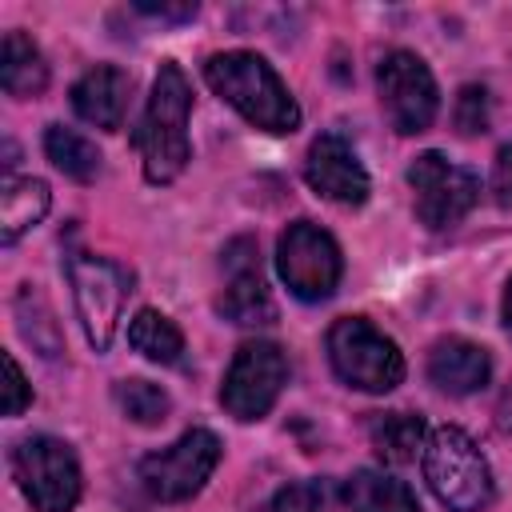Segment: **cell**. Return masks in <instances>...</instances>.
Listing matches in <instances>:
<instances>
[{
  "mask_svg": "<svg viewBox=\"0 0 512 512\" xmlns=\"http://www.w3.org/2000/svg\"><path fill=\"white\" fill-rule=\"evenodd\" d=\"M276 268L288 284L292 296L300 300H328L340 284L344 272V256L336 248V240L312 224V220H296L284 228L280 244H276Z\"/></svg>",
  "mask_w": 512,
  "mask_h": 512,
  "instance_id": "cell-8",
  "label": "cell"
},
{
  "mask_svg": "<svg viewBox=\"0 0 512 512\" xmlns=\"http://www.w3.org/2000/svg\"><path fill=\"white\" fill-rule=\"evenodd\" d=\"M424 480L448 512H484L496 496L492 468L468 432L444 424L424 440Z\"/></svg>",
  "mask_w": 512,
  "mask_h": 512,
  "instance_id": "cell-3",
  "label": "cell"
},
{
  "mask_svg": "<svg viewBox=\"0 0 512 512\" xmlns=\"http://www.w3.org/2000/svg\"><path fill=\"white\" fill-rule=\"evenodd\" d=\"M128 92H132V76L124 68L96 64L72 84V108L80 120H88L104 132H116L128 112Z\"/></svg>",
  "mask_w": 512,
  "mask_h": 512,
  "instance_id": "cell-14",
  "label": "cell"
},
{
  "mask_svg": "<svg viewBox=\"0 0 512 512\" xmlns=\"http://www.w3.org/2000/svg\"><path fill=\"white\" fill-rule=\"evenodd\" d=\"M4 376H8V384H4V416H20L32 404V384L24 380L16 356H4Z\"/></svg>",
  "mask_w": 512,
  "mask_h": 512,
  "instance_id": "cell-25",
  "label": "cell"
},
{
  "mask_svg": "<svg viewBox=\"0 0 512 512\" xmlns=\"http://www.w3.org/2000/svg\"><path fill=\"white\" fill-rule=\"evenodd\" d=\"M12 472L36 512H72L80 500L76 452L56 436H28L12 452Z\"/></svg>",
  "mask_w": 512,
  "mask_h": 512,
  "instance_id": "cell-7",
  "label": "cell"
},
{
  "mask_svg": "<svg viewBox=\"0 0 512 512\" xmlns=\"http://www.w3.org/2000/svg\"><path fill=\"white\" fill-rule=\"evenodd\" d=\"M452 124L460 136H476L488 128V92L480 84H464L452 108Z\"/></svg>",
  "mask_w": 512,
  "mask_h": 512,
  "instance_id": "cell-23",
  "label": "cell"
},
{
  "mask_svg": "<svg viewBox=\"0 0 512 512\" xmlns=\"http://www.w3.org/2000/svg\"><path fill=\"white\" fill-rule=\"evenodd\" d=\"M332 372L360 392H392L404 380L400 348L364 316H340L328 328Z\"/></svg>",
  "mask_w": 512,
  "mask_h": 512,
  "instance_id": "cell-4",
  "label": "cell"
},
{
  "mask_svg": "<svg viewBox=\"0 0 512 512\" xmlns=\"http://www.w3.org/2000/svg\"><path fill=\"white\" fill-rule=\"evenodd\" d=\"M116 400H120L124 416L136 420V424H160L172 412L168 392L160 384H152V380H120L116 384Z\"/></svg>",
  "mask_w": 512,
  "mask_h": 512,
  "instance_id": "cell-22",
  "label": "cell"
},
{
  "mask_svg": "<svg viewBox=\"0 0 512 512\" xmlns=\"http://www.w3.org/2000/svg\"><path fill=\"white\" fill-rule=\"evenodd\" d=\"M0 84L8 96L28 100L40 96L48 88V64L40 56V48L24 36V32H8L4 36V52H0Z\"/></svg>",
  "mask_w": 512,
  "mask_h": 512,
  "instance_id": "cell-18",
  "label": "cell"
},
{
  "mask_svg": "<svg viewBox=\"0 0 512 512\" xmlns=\"http://www.w3.org/2000/svg\"><path fill=\"white\" fill-rule=\"evenodd\" d=\"M136 12L144 16H156V20H192L196 16V4H136Z\"/></svg>",
  "mask_w": 512,
  "mask_h": 512,
  "instance_id": "cell-27",
  "label": "cell"
},
{
  "mask_svg": "<svg viewBox=\"0 0 512 512\" xmlns=\"http://www.w3.org/2000/svg\"><path fill=\"white\" fill-rule=\"evenodd\" d=\"M220 464V440L208 428H188L180 440H172L168 448L152 452L140 460L136 476L144 484V492L160 504H176L188 500L204 488V480L212 476V468Z\"/></svg>",
  "mask_w": 512,
  "mask_h": 512,
  "instance_id": "cell-6",
  "label": "cell"
},
{
  "mask_svg": "<svg viewBox=\"0 0 512 512\" xmlns=\"http://www.w3.org/2000/svg\"><path fill=\"white\" fill-rule=\"evenodd\" d=\"M496 424H500L504 432H512V384L504 388V396H500V404H496Z\"/></svg>",
  "mask_w": 512,
  "mask_h": 512,
  "instance_id": "cell-28",
  "label": "cell"
},
{
  "mask_svg": "<svg viewBox=\"0 0 512 512\" xmlns=\"http://www.w3.org/2000/svg\"><path fill=\"white\" fill-rule=\"evenodd\" d=\"M492 192L504 208H512V144L500 148L496 156V168H492Z\"/></svg>",
  "mask_w": 512,
  "mask_h": 512,
  "instance_id": "cell-26",
  "label": "cell"
},
{
  "mask_svg": "<svg viewBox=\"0 0 512 512\" xmlns=\"http://www.w3.org/2000/svg\"><path fill=\"white\" fill-rule=\"evenodd\" d=\"M224 292L216 300L220 316H228L232 324H272L276 320V304L272 292L264 284L260 272V256H256V240L240 236L224 248Z\"/></svg>",
  "mask_w": 512,
  "mask_h": 512,
  "instance_id": "cell-12",
  "label": "cell"
},
{
  "mask_svg": "<svg viewBox=\"0 0 512 512\" xmlns=\"http://www.w3.org/2000/svg\"><path fill=\"white\" fill-rule=\"evenodd\" d=\"M320 500H324V492H320L316 480H296V484L276 492L268 512H320Z\"/></svg>",
  "mask_w": 512,
  "mask_h": 512,
  "instance_id": "cell-24",
  "label": "cell"
},
{
  "mask_svg": "<svg viewBox=\"0 0 512 512\" xmlns=\"http://www.w3.org/2000/svg\"><path fill=\"white\" fill-rule=\"evenodd\" d=\"M376 84H380V104L388 112V124L400 136H416V132L432 128L436 108H440V92H436L428 64L416 52H404V48L388 52L380 60Z\"/></svg>",
  "mask_w": 512,
  "mask_h": 512,
  "instance_id": "cell-10",
  "label": "cell"
},
{
  "mask_svg": "<svg viewBox=\"0 0 512 512\" xmlns=\"http://www.w3.org/2000/svg\"><path fill=\"white\" fill-rule=\"evenodd\" d=\"M408 184L416 192V216L424 228L440 232V228H452L460 224L472 204L480 200V180L476 172L452 164L448 156L440 152H420L412 164H408Z\"/></svg>",
  "mask_w": 512,
  "mask_h": 512,
  "instance_id": "cell-9",
  "label": "cell"
},
{
  "mask_svg": "<svg viewBox=\"0 0 512 512\" xmlns=\"http://www.w3.org/2000/svg\"><path fill=\"white\" fill-rule=\"evenodd\" d=\"M48 204H52V192H48L44 180H36V176H8L4 192H0V240L16 244L28 228H36L44 220Z\"/></svg>",
  "mask_w": 512,
  "mask_h": 512,
  "instance_id": "cell-16",
  "label": "cell"
},
{
  "mask_svg": "<svg viewBox=\"0 0 512 512\" xmlns=\"http://www.w3.org/2000/svg\"><path fill=\"white\" fill-rule=\"evenodd\" d=\"M188 112H192V84L180 72V64L164 60L152 80V96L140 116V128L132 132L148 184H172L188 168V160H192Z\"/></svg>",
  "mask_w": 512,
  "mask_h": 512,
  "instance_id": "cell-1",
  "label": "cell"
},
{
  "mask_svg": "<svg viewBox=\"0 0 512 512\" xmlns=\"http://www.w3.org/2000/svg\"><path fill=\"white\" fill-rule=\"evenodd\" d=\"M204 80L220 100H228L248 124L264 132H296L300 128V108L284 80L272 72V64L256 52H216L204 64Z\"/></svg>",
  "mask_w": 512,
  "mask_h": 512,
  "instance_id": "cell-2",
  "label": "cell"
},
{
  "mask_svg": "<svg viewBox=\"0 0 512 512\" xmlns=\"http://www.w3.org/2000/svg\"><path fill=\"white\" fill-rule=\"evenodd\" d=\"M344 504L352 512H420L412 488L376 468L352 472V480L344 484Z\"/></svg>",
  "mask_w": 512,
  "mask_h": 512,
  "instance_id": "cell-17",
  "label": "cell"
},
{
  "mask_svg": "<svg viewBox=\"0 0 512 512\" xmlns=\"http://www.w3.org/2000/svg\"><path fill=\"white\" fill-rule=\"evenodd\" d=\"M368 440L384 464H408L424 448V420L412 412H376L368 420Z\"/></svg>",
  "mask_w": 512,
  "mask_h": 512,
  "instance_id": "cell-19",
  "label": "cell"
},
{
  "mask_svg": "<svg viewBox=\"0 0 512 512\" xmlns=\"http://www.w3.org/2000/svg\"><path fill=\"white\" fill-rule=\"evenodd\" d=\"M492 376V360L480 344L472 340H460V336H448L440 340L432 352H428V380L448 392V396H468L476 388H484Z\"/></svg>",
  "mask_w": 512,
  "mask_h": 512,
  "instance_id": "cell-15",
  "label": "cell"
},
{
  "mask_svg": "<svg viewBox=\"0 0 512 512\" xmlns=\"http://www.w3.org/2000/svg\"><path fill=\"white\" fill-rule=\"evenodd\" d=\"M44 152H48V160H52L64 176H72L76 184H92V180L100 176V152H96V144L84 140L80 132L64 128V124H48V132H44Z\"/></svg>",
  "mask_w": 512,
  "mask_h": 512,
  "instance_id": "cell-21",
  "label": "cell"
},
{
  "mask_svg": "<svg viewBox=\"0 0 512 512\" xmlns=\"http://www.w3.org/2000/svg\"><path fill=\"white\" fill-rule=\"evenodd\" d=\"M504 328H508V336H512V280H508V288H504Z\"/></svg>",
  "mask_w": 512,
  "mask_h": 512,
  "instance_id": "cell-29",
  "label": "cell"
},
{
  "mask_svg": "<svg viewBox=\"0 0 512 512\" xmlns=\"http://www.w3.org/2000/svg\"><path fill=\"white\" fill-rule=\"evenodd\" d=\"M304 180L312 192H320L332 204H364L368 200V172L360 164V156L352 152V144L336 132H324L308 144L304 156Z\"/></svg>",
  "mask_w": 512,
  "mask_h": 512,
  "instance_id": "cell-13",
  "label": "cell"
},
{
  "mask_svg": "<svg viewBox=\"0 0 512 512\" xmlns=\"http://www.w3.org/2000/svg\"><path fill=\"white\" fill-rule=\"evenodd\" d=\"M68 280H72V296H76V312L84 324V336L96 352H104L116 336L124 300L132 292V272L120 268L108 256H92V252H72L68 256Z\"/></svg>",
  "mask_w": 512,
  "mask_h": 512,
  "instance_id": "cell-5",
  "label": "cell"
},
{
  "mask_svg": "<svg viewBox=\"0 0 512 512\" xmlns=\"http://www.w3.org/2000/svg\"><path fill=\"white\" fill-rule=\"evenodd\" d=\"M128 344H132L140 356L156 360V364H180V356H184V336H180V328H176L168 316H160L156 308H140V312L128 320Z\"/></svg>",
  "mask_w": 512,
  "mask_h": 512,
  "instance_id": "cell-20",
  "label": "cell"
},
{
  "mask_svg": "<svg viewBox=\"0 0 512 512\" xmlns=\"http://www.w3.org/2000/svg\"><path fill=\"white\" fill-rule=\"evenodd\" d=\"M284 380H288V360L272 340L240 344V352L232 356V368L224 376L220 404L236 420H260L276 404Z\"/></svg>",
  "mask_w": 512,
  "mask_h": 512,
  "instance_id": "cell-11",
  "label": "cell"
}]
</instances>
